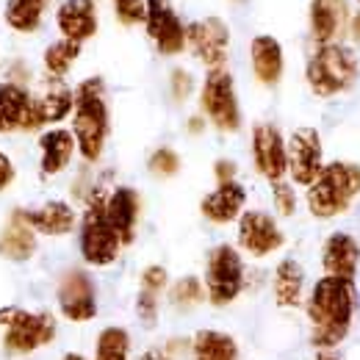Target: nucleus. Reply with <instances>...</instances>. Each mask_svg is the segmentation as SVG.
Wrapping results in <instances>:
<instances>
[{
  "mask_svg": "<svg viewBox=\"0 0 360 360\" xmlns=\"http://www.w3.org/2000/svg\"><path fill=\"white\" fill-rule=\"evenodd\" d=\"M285 236L277 225V219L264 211H244L238 217V247L250 258H269L277 250H283Z\"/></svg>",
  "mask_w": 360,
  "mask_h": 360,
  "instance_id": "9b49d317",
  "label": "nucleus"
},
{
  "mask_svg": "<svg viewBox=\"0 0 360 360\" xmlns=\"http://www.w3.org/2000/svg\"><path fill=\"white\" fill-rule=\"evenodd\" d=\"M271 202H274L280 217H294V211H297V191H294V186L285 183V180L271 183Z\"/></svg>",
  "mask_w": 360,
  "mask_h": 360,
  "instance_id": "473e14b6",
  "label": "nucleus"
},
{
  "mask_svg": "<svg viewBox=\"0 0 360 360\" xmlns=\"http://www.w3.org/2000/svg\"><path fill=\"white\" fill-rule=\"evenodd\" d=\"M56 333H58V324L53 314L14 308L11 321L3 327V349L6 355H14V358L34 355L56 341Z\"/></svg>",
  "mask_w": 360,
  "mask_h": 360,
  "instance_id": "0eeeda50",
  "label": "nucleus"
},
{
  "mask_svg": "<svg viewBox=\"0 0 360 360\" xmlns=\"http://www.w3.org/2000/svg\"><path fill=\"white\" fill-rule=\"evenodd\" d=\"M169 86H172V97H175L178 103H183V100L194 91V78H191V72H186V70H172Z\"/></svg>",
  "mask_w": 360,
  "mask_h": 360,
  "instance_id": "e433bc0d",
  "label": "nucleus"
},
{
  "mask_svg": "<svg viewBox=\"0 0 360 360\" xmlns=\"http://www.w3.org/2000/svg\"><path fill=\"white\" fill-rule=\"evenodd\" d=\"M11 314H14V308H8V305L0 308V327H6V324L11 321Z\"/></svg>",
  "mask_w": 360,
  "mask_h": 360,
  "instance_id": "a19ab883",
  "label": "nucleus"
},
{
  "mask_svg": "<svg viewBox=\"0 0 360 360\" xmlns=\"http://www.w3.org/2000/svg\"><path fill=\"white\" fill-rule=\"evenodd\" d=\"M288 147V175L297 186H311L324 169L321 136L316 128H297L285 141Z\"/></svg>",
  "mask_w": 360,
  "mask_h": 360,
  "instance_id": "f8f14e48",
  "label": "nucleus"
},
{
  "mask_svg": "<svg viewBox=\"0 0 360 360\" xmlns=\"http://www.w3.org/2000/svg\"><path fill=\"white\" fill-rule=\"evenodd\" d=\"M360 194V164L330 161L308 186V211L316 219H335L352 208Z\"/></svg>",
  "mask_w": 360,
  "mask_h": 360,
  "instance_id": "7ed1b4c3",
  "label": "nucleus"
},
{
  "mask_svg": "<svg viewBox=\"0 0 360 360\" xmlns=\"http://www.w3.org/2000/svg\"><path fill=\"white\" fill-rule=\"evenodd\" d=\"M61 360H86V358H84L81 352H67V355H64Z\"/></svg>",
  "mask_w": 360,
  "mask_h": 360,
  "instance_id": "c03bdc74",
  "label": "nucleus"
},
{
  "mask_svg": "<svg viewBox=\"0 0 360 360\" xmlns=\"http://www.w3.org/2000/svg\"><path fill=\"white\" fill-rule=\"evenodd\" d=\"M78 144H75V136L67 128H50L39 136V153H42V161H39V169L45 178L53 175H61L70 164H72V155H75Z\"/></svg>",
  "mask_w": 360,
  "mask_h": 360,
  "instance_id": "4be33fe9",
  "label": "nucleus"
},
{
  "mask_svg": "<svg viewBox=\"0 0 360 360\" xmlns=\"http://www.w3.org/2000/svg\"><path fill=\"white\" fill-rule=\"evenodd\" d=\"M58 311L72 324H86L97 316V288L89 271L67 269L56 285Z\"/></svg>",
  "mask_w": 360,
  "mask_h": 360,
  "instance_id": "1a4fd4ad",
  "label": "nucleus"
},
{
  "mask_svg": "<svg viewBox=\"0 0 360 360\" xmlns=\"http://www.w3.org/2000/svg\"><path fill=\"white\" fill-rule=\"evenodd\" d=\"M25 222L42 236H70L78 225V214L64 200H50L34 211H22Z\"/></svg>",
  "mask_w": 360,
  "mask_h": 360,
  "instance_id": "5701e85b",
  "label": "nucleus"
},
{
  "mask_svg": "<svg viewBox=\"0 0 360 360\" xmlns=\"http://www.w3.org/2000/svg\"><path fill=\"white\" fill-rule=\"evenodd\" d=\"M316 360H344L335 349H319L316 352Z\"/></svg>",
  "mask_w": 360,
  "mask_h": 360,
  "instance_id": "ea45409f",
  "label": "nucleus"
},
{
  "mask_svg": "<svg viewBox=\"0 0 360 360\" xmlns=\"http://www.w3.org/2000/svg\"><path fill=\"white\" fill-rule=\"evenodd\" d=\"M161 297L158 294H150V291H139L136 297V316L144 327H155L158 324V314H161Z\"/></svg>",
  "mask_w": 360,
  "mask_h": 360,
  "instance_id": "72a5a7b5",
  "label": "nucleus"
},
{
  "mask_svg": "<svg viewBox=\"0 0 360 360\" xmlns=\"http://www.w3.org/2000/svg\"><path fill=\"white\" fill-rule=\"evenodd\" d=\"M349 28V3L347 0H314L311 3V31L319 45L338 42Z\"/></svg>",
  "mask_w": 360,
  "mask_h": 360,
  "instance_id": "6ab92c4d",
  "label": "nucleus"
},
{
  "mask_svg": "<svg viewBox=\"0 0 360 360\" xmlns=\"http://www.w3.org/2000/svg\"><path fill=\"white\" fill-rule=\"evenodd\" d=\"M34 100H37V117H39L42 128L45 125H58L75 108V91L58 78H50L42 94H34Z\"/></svg>",
  "mask_w": 360,
  "mask_h": 360,
  "instance_id": "a878e982",
  "label": "nucleus"
},
{
  "mask_svg": "<svg viewBox=\"0 0 360 360\" xmlns=\"http://www.w3.org/2000/svg\"><path fill=\"white\" fill-rule=\"evenodd\" d=\"M352 34L360 39V14H355V17H352Z\"/></svg>",
  "mask_w": 360,
  "mask_h": 360,
  "instance_id": "37998d69",
  "label": "nucleus"
},
{
  "mask_svg": "<svg viewBox=\"0 0 360 360\" xmlns=\"http://www.w3.org/2000/svg\"><path fill=\"white\" fill-rule=\"evenodd\" d=\"M34 252H37V230L25 222L22 211H14L6 227L0 230V255L14 264H22L34 258Z\"/></svg>",
  "mask_w": 360,
  "mask_h": 360,
  "instance_id": "b1692460",
  "label": "nucleus"
},
{
  "mask_svg": "<svg viewBox=\"0 0 360 360\" xmlns=\"http://www.w3.org/2000/svg\"><path fill=\"white\" fill-rule=\"evenodd\" d=\"M147 3V17L144 28L147 37L155 42L161 56H178L186 50V25L180 22L169 0H144Z\"/></svg>",
  "mask_w": 360,
  "mask_h": 360,
  "instance_id": "4468645a",
  "label": "nucleus"
},
{
  "mask_svg": "<svg viewBox=\"0 0 360 360\" xmlns=\"http://www.w3.org/2000/svg\"><path fill=\"white\" fill-rule=\"evenodd\" d=\"M167 285H169V274L164 266H158V264H153V266H147V269L141 271V288L139 291H150V294H164L167 291Z\"/></svg>",
  "mask_w": 360,
  "mask_h": 360,
  "instance_id": "c9c22d12",
  "label": "nucleus"
},
{
  "mask_svg": "<svg viewBox=\"0 0 360 360\" xmlns=\"http://www.w3.org/2000/svg\"><path fill=\"white\" fill-rule=\"evenodd\" d=\"M114 3V14L122 25H139L147 17V3L144 0H111Z\"/></svg>",
  "mask_w": 360,
  "mask_h": 360,
  "instance_id": "f704fd0d",
  "label": "nucleus"
},
{
  "mask_svg": "<svg viewBox=\"0 0 360 360\" xmlns=\"http://www.w3.org/2000/svg\"><path fill=\"white\" fill-rule=\"evenodd\" d=\"M139 214H141V197H139V191L131 188V186H117L105 197V219H108V225L117 230L122 247L131 244L136 238Z\"/></svg>",
  "mask_w": 360,
  "mask_h": 360,
  "instance_id": "f3484780",
  "label": "nucleus"
},
{
  "mask_svg": "<svg viewBox=\"0 0 360 360\" xmlns=\"http://www.w3.org/2000/svg\"><path fill=\"white\" fill-rule=\"evenodd\" d=\"M186 45L191 47V53L208 67V70H219L225 67L227 50H230V31H227L225 20L219 17H205L197 20L186 28Z\"/></svg>",
  "mask_w": 360,
  "mask_h": 360,
  "instance_id": "ddd939ff",
  "label": "nucleus"
},
{
  "mask_svg": "<svg viewBox=\"0 0 360 360\" xmlns=\"http://www.w3.org/2000/svg\"><path fill=\"white\" fill-rule=\"evenodd\" d=\"M360 264V244L349 233H333L321 247V269L330 277L352 280L358 274Z\"/></svg>",
  "mask_w": 360,
  "mask_h": 360,
  "instance_id": "aec40b11",
  "label": "nucleus"
},
{
  "mask_svg": "<svg viewBox=\"0 0 360 360\" xmlns=\"http://www.w3.org/2000/svg\"><path fill=\"white\" fill-rule=\"evenodd\" d=\"M205 300V285L200 277H180L169 288V305L178 311H191Z\"/></svg>",
  "mask_w": 360,
  "mask_h": 360,
  "instance_id": "7c9ffc66",
  "label": "nucleus"
},
{
  "mask_svg": "<svg viewBox=\"0 0 360 360\" xmlns=\"http://www.w3.org/2000/svg\"><path fill=\"white\" fill-rule=\"evenodd\" d=\"M250 61H252L255 78L264 86L280 84L283 70H285V58H283V47H280V42L274 37H269V34L255 37L252 45H250Z\"/></svg>",
  "mask_w": 360,
  "mask_h": 360,
  "instance_id": "393cba45",
  "label": "nucleus"
},
{
  "mask_svg": "<svg viewBox=\"0 0 360 360\" xmlns=\"http://www.w3.org/2000/svg\"><path fill=\"white\" fill-rule=\"evenodd\" d=\"M56 25L64 39L84 45L97 34V6L94 0H64L56 11Z\"/></svg>",
  "mask_w": 360,
  "mask_h": 360,
  "instance_id": "a211bd4d",
  "label": "nucleus"
},
{
  "mask_svg": "<svg viewBox=\"0 0 360 360\" xmlns=\"http://www.w3.org/2000/svg\"><path fill=\"white\" fill-rule=\"evenodd\" d=\"M39 128L34 94L17 81H0V134H34Z\"/></svg>",
  "mask_w": 360,
  "mask_h": 360,
  "instance_id": "9d476101",
  "label": "nucleus"
},
{
  "mask_svg": "<svg viewBox=\"0 0 360 360\" xmlns=\"http://www.w3.org/2000/svg\"><path fill=\"white\" fill-rule=\"evenodd\" d=\"M108 103L103 78H86L75 89V108H72V136L84 161H100L108 139Z\"/></svg>",
  "mask_w": 360,
  "mask_h": 360,
  "instance_id": "f03ea898",
  "label": "nucleus"
},
{
  "mask_svg": "<svg viewBox=\"0 0 360 360\" xmlns=\"http://www.w3.org/2000/svg\"><path fill=\"white\" fill-rule=\"evenodd\" d=\"M358 75L360 64L355 50H349L341 42L319 45V50L308 61V70H305L308 86L316 97H335L341 91H349L355 86Z\"/></svg>",
  "mask_w": 360,
  "mask_h": 360,
  "instance_id": "20e7f679",
  "label": "nucleus"
},
{
  "mask_svg": "<svg viewBox=\"0 0 360 360\" xmlns=\"http://www.w3.org/2000/svg\"><path fill=\"white\" fill-rule=\"evenodd\" d=\"M78 56H81V45H75L70 39H58V42L47 45L45 56H42V64H45L50 78H58L61 81L72 70V64L78 61Z\"/></svg>",
  "mask_w": 360,
  "mask_h": 360,
  "instance_id": "c756f323",
  "label": "nucleus"
},
{
  "mask_svg": "<svg viewBox=\"0 0 360 360\" xmlns=\"http://www.w3.org/2000/svg\"><path fill=\"white\" fill-rule=\"evenodd\" d=\"M47 3L50 0H8L6 11H3V20L17 34H34L42 25Z\"/></svg>",
  "mask_w": 360,
  "mask_h": 360,
  "instance_id": "cd10ccee",
  "label": "nucleus"
},
{
  "mask_svg": "<svg viewBox=\"0 0 360 360\" xmlns=\"http://www.w3.org/2000/svg\"><path fill=\"white\" fill-rule=\"evenodd\" d=\"M147 167H150V172H153L155 178H172V175H178V169H180V155L175 150H169V147H158V150L150 155Z\"/></svg>",
  "mask_w": 360,
  "mask_h": 360,
  "instance_id": "2f4dec72",
  "label": "nucleus"
},
{
  "mask_svg": "<svg viewBox=\"0 0 360 360\" xmlns=\"http://www.w3.org/2000/svg\"><path fill=\"white\" fill-rule=\"evenodd\" d=\"M164 360H172V358H164Z\"/></svg>",
  "mask_w": 360,
  "mask_h": 360,
  "instance_id": "a18cd8bd",
  "label": "nucleus"
},
{
  "mask_svg": "<svg viewBox=\"0 0 360 360\" xmlns=\"http://www.w3.org/2000/svg\"><path fill=\"white\" fill-rule=\"evenodd\" d=\"M188 131H191V134H200V131H202V120H200V117H194V120L188 122Z\"/></svg>",
  "mask_w": 360,
  "mask_h": 360,
  "instance_id": "79ce46f5",
  "label": "nucleus"
},
{
  "mask_svg": "<svg viewBox=\"0 0 360 360\" xmlns=\"http://www.w3.org/2000/svg\"><path fill=\"white\" fill-rule=\"evenodd\" d=\"M244 258L233 244H219L208 252L205 261V300L214 308H225L230 302H236L244 291Z\"/></svg>",
  "mask_w": 360,
  "mask_h": 360,
  "instance_id": "423d86ee",
  "label": "nucleus"
},
{
  "mask_svg": "<svg viewBox=\"0 0 360 360\" xmlns=\"http://www.w3.org/2000/svg\"><path fill=\"white\" fill-rule=\"evenodd\" d=\"M188 352L194 360H241L238 341L225 330H197L188 341Z\"/></svg>",
  "mask_w": 360,
  "mask_h": 360,
  "instance_id": "bb28decb",
  "label": "nucleus"
},
{
  "mask_svg": "<svg viewBox=\"0 0 360 360\" xmlns=\"http://www.w3.org/2000/svg\"><path fill=\"white\" fill-rule=\"evenodd\" d=\"M252 164H255L258 175H264L269 183H277L288 175L285 139L269 122H258L252 128Z\"/></svg>",
  "mask_w": 360,
  "mask_h": 360,
  "instance_id": "2eb2a0df",
  "label": "nucleus"
},
{
  "mask_svg": "<svg viewBox=\"0 0 360 360\" xmlns=\"http://www.w3.org/2000/svg\"><path fill=\"white\" fill-rule=\"evenodd\" d=\"M358 3H360V0H358Z\"/></svg>",
  "mask_w": 360,
  "mask_h": 360,
  "instance_id": "49530a36",
  "label": "nucleus"
},
{
  "mask_svg": "<svg viewBox=\"0 0 360 360\" xmlns=\"http://www.w3.org/2000/svg\"><path fill=\"white\" fill-rule=\"evenodd\" d=\"M274 305L283 311H297L305 305V269L294 258H283L271 274Z\"/></svg>",
  "mask_w": 360,
  "mask_h": 360,
  "instance_id": "412c9836",
  "label": "nucleus"
},
{
  "mask_svg": "<svg viewBox=\"0 0 360 360\" xmlns=\"http://www.w3.org/2000/svg\"><path fill=\"white\" fill-rule=\"evenodd\" d=\"M358 308V294L352 280L319 277L305 300V314L311 321V344L319 349H335L352 330Z\"/></svg>",
  "mask_w": 360,
  "mask_h": 360,
  "instance_id": "f257e3e1",
  "label": "nucleus"
},
{
  "mask_svg": "<svg viewBox=\"0 0 360 360\" xmlns=\"http://www.w3.org/2000/svg\"><path fill=\"white\" fill-rule=\"evenodd\" d=\"M17 178V169H14V164H11V158L0 150V191H6L11 183Z\"/></svg>",
  "mask_w": 360,
  "mask_h": 360,
  "instance_id": "4c0bfd02",
  "label": "nucleus"
},
{
  "mask_svg": "<svg viewBox=\"0 0 360 360\" xmlns=\"http://www.w3.org/2000/svg\"><path fill=\"white\" fill-rule=\"evenodd\" d=\"M105 191L103 188H91L86 197V211L81 219V236H78V247H81V258L89 266H111L120 258L122 241L117 236V230L108 225L105 219Z\"/></svg>",
  "mask_w": 360,
  "mask_h": 360,
  "instance_id": "39448f33",
  "label": "nucleus"
},
{
  "mask_svg": "<svg viewBox=\"0 0 360 360\" xmlns=\"http://www.w3.org/2000/svg\"><path fill=\"white\" fill-rule=\"evenodd\" d=\"M244 205H247V188L238 180H227L202 197L200 214L214 225H230L244 214Z\"/></svg>",
  "mask_w": 360,
  "mask_h": 360,
  "instance_id": "dca6fc26",
  "label": "nucleus"
},
{
  "mask_svg": "<svg viewBox=\"0 0 360 360\" xmlns=\"http://www.w3.org/2000/svg\"><path fill=\"white\" fill-rule=\"evenodd\" d=\"M200 108L211 120V125L225 134H236L241 128V108H238V97H236V84L225 67L208 70L202 89H200Z\"/></svg>",
  "mask_w": 360,
  "mask_h": 360,
  "instance_id": "6e6552de",
  "label": "nucleus"
},
{
  "mask_svg": "<svg viewBox=\"0 0 360 360\" xmlns=\"http://www.w3.org/2000/svg\"><path fill=\"white\" fill-rule=\"evenodd\" d=\"M214 172H217V180H219V183L236 180V164H233V161H217Z\"/></svg>",
  "mask_w": 360,
  "mask_h": 360,
  "instance_id": "58836bf2",
  "label": "nucleus"
},
{
  "mask_svg": "<svg viewBox=\"0 0 360 360\" xmlns=\"http://www.w3.org/2000/svg\"><path fill=\"white\" fill-rule=\"evenodd\" d=\"M131 333L120 324H108L94 338V358L91 360H131Z\"/></svg>",
  "mask_w": 360,
  "mask_h": 360,
  "instance_id": "c85d7f7f",
  "label": "nucleus"
}]
</instances>
